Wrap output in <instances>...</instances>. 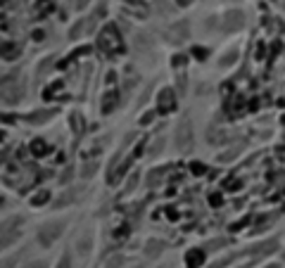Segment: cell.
Returning a JSON list of instances; mask_svg holds the SVG:
<instances>
[{
  "mask_svg": "<svg viewBox=\"0 0 285 268\" xmlns=\"http://www.w3.org/2000/svg\"><path fill=\"white\" fill-rule=\"evenodd\" d=\"M64 228H67V221H48V223H43L41 230H38V244L41 247H50L62 235Z\"/></svg>",
  "mask_w": 285,
  "mask_h": 268,
  "instance_id": "cell-1",
  "label": "cell"
},
{
  "mask_svg": "<svg viewBox=\"0 0 285 268\" xmlns=\"http://www.w3.org/2000/svg\"><path fill=\"white\" fill-rule=\"evenodd\" d=\"M122 264H124L122 256H112V259H109V264H107V268H119Z\"/></svg>",
  "mask_w": 285,
  "mask_h": 268,
  "instance_id": "cell-17",
  "label": "cell"
},
{
  "mask_svg": "<svg viewBox=\"0 0 285 268\" xmlns=\"http://www.w3.org/2000/svg\"><path fill=\"white\" fill-rule=\"evenodd\" d=\"M238 55H240V50L233 45V48H228L226 53L221 55V62H219V67L221 69H228V67H233L235 64V60H238Z\"/></svg>",
  "mask_w": 285,
  "mask_h": 268,
  "instance_id": "cell-8",
  "label": "cell"
},
{
  "mask_svg": "<svg viewBox=\"0 0 285 268\" xmlns=\"http://www.w3.org/2000/svg\"><path fill=\"white\" fill-rule=\"evenodd\" d=\"M207 143H212V145H217V143H226V133L223 131H217V128H209L207 131Z\"/></svg>",
  "mask_w": 285,
  "mask_h": 268,
  "instance_id": "cell-11",
  "label": "cell"
},
{
  "mask_svg": "<svg viewBox=\"0 0 285 268\" xmlns=\"http://www.w3.org/2000/svg\"><path fill=\"white\" fill-rule=\"evenodd\" d=\"M164 38H166V43H174V45L186 43V40L190 38V24L186 19H183V22H174L171 27L164 31Z\"/></svg>",
  "mask_w": 285,
  "mask_h": 268,
  "instance_id": "cell-3",
  "label": "cell"
},
{
  "mask_svg": "<svg viewBox=\"0 0 285 268\" xmlns=\"http://www.w3.org/2000/svg\"><path fill=\"white\" fill-rule=\"evenodd\" d=\"M138 180H140V176H138V171H133V174L128 176V180H126V185H124V195H131V192L136 190Z\"/></svg>",
  "mask_w": 285,
  "mask_h": 268,
  "instance_id": "cell-12",
  "label": "cell"
},
{
  "mask_svg": "<svg viewBox=\"0 0 285 268\" xmlns=\"http://www.w3.org/2000/svg\"><path fill=\"white\" fill-rule=\"evenodd\" d=\"M266 268H278V266H273V264H271V266H266Z\"/></svg>",
  "mask_w": 285,
  "mask_h": 268,
  "instance_id": "cell-21",
  "label": "cell"
},
{
  "mask_svg": "<svg viewBox=\"0 0 285 268\" xmlns=\"http://www.w3.org/2000/svg\"><path fill=\"white\" fill-rule=\"evenodd\" d=\"M245 27V14L240 10H228V12L223 14V29L228 31V33H235V31H240Z\"/></svg>",
  "mask_w": 285,
  "mask_h": 268,
  "instance_id": "cell-5",
  "label": "cell"
},
{
  "mask_svg": "<svg viewBox=\"0 0 285 268\" xmlns=\"http://www.w3.org/2000/svg\"><path fill=\"white\" fill-rule=\"evenodd\" d=\"M27 268H48V261H33V264H29Z\"/></svg>",
  "mask_w": 285,
  "mask_h": 268,
  "instance_id": "cell-18",
  "label": "cell"
},
{
  "mask_svg": "<svg viewBox=\"0 0 285 268\" xmlns=\"http://www.w3.org/2000/svg\"><path fill=\"white\" fill-rule=\"evenodd\" d=\"M57 268H71V256H69L67 252L60 256V261H57Z\"/></svg>",
  "mask_w": 285,
  "mask_h": 268,
  "instance_id": "cell-16",
  "label": "cell"
},
{
  "mask_svg": "<svg viewBox=\"0 0 285 268\" xmlns=\"http://www.w3.org/2000/svg\"><path fill=\"white\" fill-rule=\"evenodd\" d=\"M83 5H88V0H79V10H81Z\"/></svg>",
  "mask_w": 285,
  "mask_h": 268,
  "instance_id": "cell-20",
  "label": "cell"
},
{
  "mask_svg": "<svg viewBox=\"0 0 285 268\" xmlns=\"http://www.w3.org/2000/svg\"><path fill=\"white\" fill-rule=\"evenodd\" d=\"M176 107V97H174V90L171 88H164L159 93V112H171Z\"/></svg>",
  "mask_w": 285,
  "mask_h": 268,
  "instance_id": "cell-7",
  "label": "cell"
},
{
  "mask_svg": "<svg viewBox=\"0 0 285 268\" xmlns=\"http://www.w3.org/2000/svg\"><path fill=\"white\" fill-rule=\"evenodd\" d=\"M55 114H57V109H36V112H31L27 117V121L31 126H43V123H48L53 119Z\"/></svg>",
  "mask_w": 285,
  "mask_h": 268,
  "instance_id": "cell-6",
  "label": "cell"
},
{
  "mask_svg": "<svg viewBox=\"0 0 285 268\" xmlns=\"http://www.w3.org/2000/svg\"><path fill=\"white\" fill-rule=\"evenodd\" d=\"M192 0H178V5H190Z\"/></svg>",
  "mask_w": 285,
  "mask_h": 268,
  "instance_id": "cell-19",
  "label": "cell"
},
{
  "mask_svg": "<svg viewBox=\"0 0 285 268\" xmlns=\"http://www.w3.org/2000/svg\"><path fill=\"white\" fill-rule=\"evenodd\" d=\"M240 149H243V145H235V148L226 149L223 154H219V157H217V161H221V164H228V161H233L238 154H240Z\"/></svg>",
  "mask_w": 285,
  "mask_h": 268,
  "instance_id": "cell-10",
  "label": "cell"
},
{
  "mask_svg": "<svg viewBox=\"0 0 285 268\" xmlns=\"http://www.w3.org/2000/svg\"><path fill=\"white\" fill-rule=\"evenodd\" d=\"M162 252H164V242H159V240L145 242V256H148V259H155V256H159Z\"/></svg>",
  "mask_w": 285,
  "mask_h": 268,
  "instance_id": "cell-9",
  "label": "cell"
},
{
  "mask_svg": "<svg viewBox=\"0 0 285 268\" xmlns=\"http://www.w3.org/2000/svg\"><path fill=\"white\" fill-rule=\"evenodd\" d=\"M100 48H102L107 55H117L122 50V45H119V33H117L114 27H107V36H105V33L100 36Z\"/></svg>",
  "mask_w": 285,
  "mask_h": 268,
  "instance_id": "cell-4",
  "label": "cell"
},
{
  "mask_svg": "<svg viewBox=\"0 0 285 268\" xmlns=\"http://www.w3.org/2000/svg\"><path fill=\"white\" fill-rule=\"evenodd\" d=\"M97 166H100L97 161H88V164H83V166H81V176H83V178H93L95 171H97Z\"/></svg>",
  "mask_w": 285,
  "mask_h": 268,
  "instance_id": "cell-13",
  "label": "cell"
},
{
  "mask_svg": "<svg viewBox=\"0 0 285 268\" xmlns=\"http://www.w3.org/2000/svg\"><path fill=\"white\" fill-rule=\"evenodd\" d=\"M233 259H235V256L228 254V256H223V259H219V261H214V264H212L209 268H223V266H228V264H231Z\"/></svg>",
  "mask_w": 285,
  "mask_h": 268,
  "instance_id": "cell-15",
  "label": "cell"
},
{
  "mask_svg": "<svg viewBox=\"0 0 285 268\" xmlns=\"http://www.w3.org/2000/svg\"><path fill=\"white\" fill-rule=\"evenodd\" d=\"M164 149V138L162 135H157V138H155V143H152V148H150V157H157V154H159V152H162Z\"/></svg>",
  "mask_w": 285,
  "mask_h": 268,
  "instance_id": "cell-14",
  "label": "cell"
},
{
  "mask_svg": "<svg viewBox=\"0 0 285 268\" xmlns=\"http://www.w3.org/2000/svg\"><path fill=\"white\" fill-rule=\"evenodd\" d=\"M176 138H174V143H176V149L178 152H190L192 149V126H190L188 119L178 121L176 126Z\"/></svg>",
  "mask_w": 285,
  "mask_h": 268,
  "instance_id": "cell-2",
  "label": "cell"
}]
</instances>
